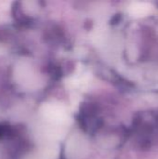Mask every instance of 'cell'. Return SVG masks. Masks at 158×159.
<instances>
[{
    "mask_svg": "<svg viewBox=\"0 0 158 159\" xmlns=\"http://www.w3.org/2000/svg\"><path fill=\"white\" fill-rule=\"evenodd\" d=\"M151 8L152 7L147 3H135L130 7L129 11L135 17H143L151 11Z\"/></svg>",
    "mask_w": 158,
    "mask_h": 159,
    "instance_id": "cell-1",
    "label": "cell"
}]
</instances>
